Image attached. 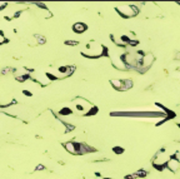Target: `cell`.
<instances>
[{"label": "cell", "mask_w": 180, "mask_h": 179, "mask_svg": "<svg viewBox=\"0 0 180 179\" xmlns=\"http://www.w3.org/2000/svg\"><path fill=\"white\" fill-rule=\"evenodd\" d=\"M169 158L170 157L165 153V149H161L160 152H158V154L153 159V167L156 168L158 170H163L166 167V163H168Z\"/></svg>", "instance_id": "cell-4"}, {"label": "cell", "mask_w": 180, "mask_h": 179, "mask_svg": "<svg viewBox=\"0 0 180 179\" xmlns=\"http://www.w3.org/2000/svg\"><path fill=\"white\" fill-rule=\"evenodd\" d=\"M35 38H36V40H38V43L39 44H44L46 40H45V38L43 37V35H39V34H36V35H34Z\"/></svg>", "instance_id": "cell-14"}, {"label": "cell", "mask_w": 180, "mask_h": 179, "mask_svg": "<svg viewBox=\"0 0 180 179\" xmlns=\"http://www.w3.org/2000/svg\"><path fill=\"white\" fill-rule=\"evenodd\" d=\"M26 79H32L29 74H21V75H18V76H16V80H18V81H21V83L25 81Z\"/></svg>", "instance_id": "cell-10"}, {"label": "cell", "mask_w": 180, "mask_h": 179, "mask_svg": "<svg viewBox=\"0 0 180 179\" xmlns=\"http://www.w3.org/2000/svg\"><path fill=\"white\" fill-rule=\"evenodd\" d=\"M125 179H139V178H138V175H136V173H134V174H130V175H126V177H125Z\"/></svg>", "instance_id": "cell-18"}, {"label": "cell", "mask_w": 180, "mask_h": 179, "mask_svg": "<svg viewBox=\"0 0 180 179\" xmlns=\"http://www.w3.org/2000/svg\"><path fill=\"white\" fill-rule=\"evenodd\" d=\"M173 75L180 80V64L175 67V69H174V72H173Z\"/></svg>", "instance_id": "cell-11"}, {"label": "cell", "mask_w": 180, "mask_h": 179, "mask_svg": "<svg viewBox=\"0 0 180 179\" xmlns=\"http://www.w3.org/2000/svg\"><path fill=\"white\" fill-rule=\"evenodd\" d=\"M23 94H24V95H26V97H32V95H33V94H32V92H28V90H25V89L23 90Z\"/></svg>", "instance_id": "cell-19"}, {"label": "cell", "mask_w": 180, "mask_h": 179, "mask_svg": "<svg viewBox=\"0 0 180 179\" xmlns=\"http://www.w3.org/2000/svg\"><path fill=\"white\" fill-rule=\"evenodd\" d=\"M106 54V49L103 44L93 40V41H90L86 44L85 49L81 50V55L85 56V58H100L103 55Z\"/></svg>", "instance_id": "cell-1"}, {"label": "cell", "mask_w": 180, "mask_h": 179, "mask_svg": "<svg viewBox=\"0 0 180 179\" xmlns=\"http://www.w3.org/2000/svg\"><path fill=\"white\" fill-rule=\"evenodd\" d=\"M179 5H180V3H179Z\"/></svg>", "instance_id": "cell-22"}, {"label": "cell", "mask_w": 180, "mask_h": 179, "mask_svg": "<svg viewBox=\"0 0 180 179\" xmlns=\"http://www.w3.org/2000/svg\"><path fill=\"white\" fill-rule=\"evenodd\" d=\"M154 63V55L153 54H144L143 56V60H141V64H140V69L141 72H145L146 69H149L150 67H152V64ZM139 69V72H140Z\"/></svg>", "instance_id": "cell-6"}, {"label": "cell", "mask_w": 180, "mask_h": 179, "mask_svg": "<svg viewBox=\"0 0 180 179\" xmlns=\"http://www.w3.org/2000/svg\"><path fill=\"white\" fill-rule=\"evenodd\" d=\"M73 110L69 109V108H63V109H60V115H68V114H71Z\"/></svg>", "instance_id": "cell-13"}, {"label": "cell", "mask_w": 180, "mask_h": 179, "mask_svg": "<svg viewBox=\"0 0 180 179\" xmlns=\"http://www.w3.org/2000/svg\"><path fill=\"white\" fill-rule=\"evenodd\" d=\"M64 125H65V128H66V132H71V130L75 129L74 125H70V124H68V123H64Z\"/></svg>", "instance_id": "cell-16"}, {"label": "cell", "mask_w": 180, "mask_h": 179, "mask_svg": "<svg viewBox=\"0 0 180 179\" xmlns=\"http://www.w3.org/2000/svg\"><path fill=\"white\" fill-rule=\"evenodd\" d=\"M136 175H138V178H145V177L148 175V173H146L145 170L140 169V170H138V172H136Z\"/></svg>", "instance_id": "cell-15"}, {"label": "cell", "mask_w": 180, "mask_h": 179, "mask_svg": "<svg viewBox=\"0 0 180 179\" xmlns=\"http://www.w3.org/2000/svg\"><path fill=\"white\" fill-rule=\"evenodd\" d=\"M65 44H66V45H73V46H74V45H78L79 43H78V41H74V40H66Z\"/></svg>", "instance_id": "cell-17"}, {"label": "cell", "mask_w": 180, "mask_h": 179, "mask_svg": "<svg viewBox=\"0 0 180 179\" xmlns=\"http://www.w3.org/2000/svg\"><path fill=\"white\" fill-rule=\"evenodd\" d=\"M86 29H88V25L84 24V23H75V24L73 25V32L76 33V34H81V33H84V32L86 30Z\"/></svg>", "instance_id": "cell-8"}, {"label": "cell", "mask_w": 180, "mask_h": 179, "mask_svg": "<svg viewBox=\"0 0 180 179\" xmlns=\"http://www.w3.org/2000/svg\"><path fill=\"white\" fill-rule=\"evenodd\" d=\"M63 145H64V148L66 149V152H69V153L76 155V151H75V142H74V140H71V142H66V143H64Z\"/></svg>", "instance_id": "cell-9"}, {"label": "cell", "mask_w": 180, "mask_h": 179, "mask_svg": "<svg viewBox=\"0 0 180 179\" xmlns=\"http://www.w3.org/2000/svg\"><path fill=\"white\" fill-rule=\"evenodd\" d=\"M104 179H113V178H104Z\"/></svg>", "instance_id": "cell-21"}, {"label": "cell", "mask_w": 180, "mask_h": 179, "mask_svg": "<svg viewBox=\"0 0 180 179\" xmlns=\"http://www.w3.org/2000/svg\"><path fill=\"white\" fill-rule=\"evenodd\" d=\"M73 105H74V110L81 115H92V114H95L98 110L94 105H92L88 100H85L83 98L75 99L73 102Z\"/></svg>", "instance_id": "cell-2"}, {"label": "cell", "mask_w": 180, "mask_h": 179, "mask_svg": "<svg viewBox=\"0 0 180 179\" xmlns=\"http://www.w3.org/2000/svg\"><path fill=\"white\" fill-rule=\"evenodd\" d=\"M113 152L115 154H123L124 153V148H122V146H114L113 148Z\"/></svg>", "instance_id": "cell-12"}, {"label": "cell", "mask_w": 180, "mask_h": 179, "mask_svg": "<svg viewBox=\"0 0 180 179\" xmlns=\"http://www.w3.org/2000/svg\"><path fill=\"white\" fill-rule=\"evenodd\" d=\"M166 168L169 170H171V172L175 173L180 168V160L178 158H175V157H170L169 160H168V163H166Z\"/></svg>", "instance_id": "cell-7"}, {"label": "cell", "mask_w": 180, "mask_h": 179, "mask_svg": "<svg viewBox=\"0 0 180 179\" xmlns=\"http://www.w3.org/2000/svg\"><path fill=\"white\" fill-rule=\"evenodd\" d=\"M110 84L113 85L115 90H122V92L129 90L133 86L131 79H113V80H110Z\"/></svg>", "instance_id": "cell-5"}, {"label": "cell", "mask_w": 180, "mask_h": 179, "mask_svg": "<svg viewBox=\"0 0 180 179\" xmlns=\"http://www.w3.org/2000/svg\"><path fill=\"white\" fill-rule=\"evenodd\" d=\"M116 11L119 13V15L122 18L129 19V18H133V16L138 15L139 9L135 5H131V4H123V5L116 8Z\"/></svg>", "instance_id": "cell-3"}, {"label": "cell", "mask_w": 180, "mask_h": 179, "mask_svg": "<svg viewBox=\"0 0 180 179\" xmlns=\"http://www.w3.org/2000/svg\"><path fill=\"white\" fill-rule=\"evenodd\" d=\"M44 169H45V167H44L43 164H38V165H36V169H35V170H44Z\"/></svg>", "instance_id": "cell-20"}]
</instances>
